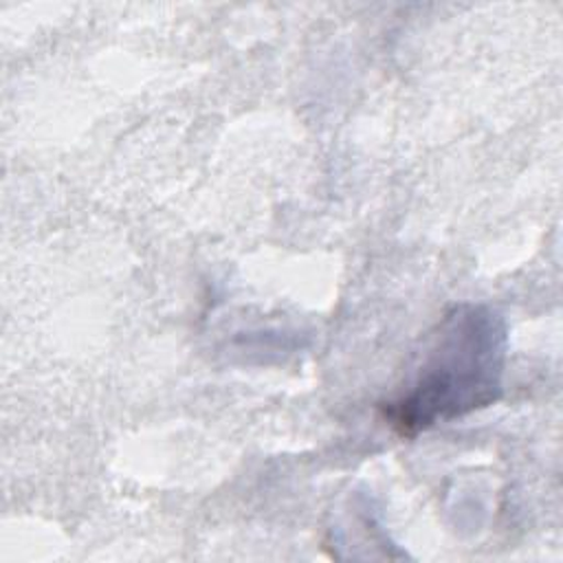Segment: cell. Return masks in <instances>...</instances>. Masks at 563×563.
Wrapping results in <instances>:
<instances>
[{
  "label": "cell",
  "mask_w": 563,
  "mask_h": 563,
  "mask_svg": "<svg viewBox=\"0 0 563 563\" xmlns=\"http://www.w3.org/2000/svg\"><path fill=\"white\" fill-rule=\"evenodd\" d=\"M506 363V325L488 306H453L398 396L380 405L387 424L416 435L499 400Z\"/></svg>",
  "instance_id": "obj_1"
}]
</instances>
